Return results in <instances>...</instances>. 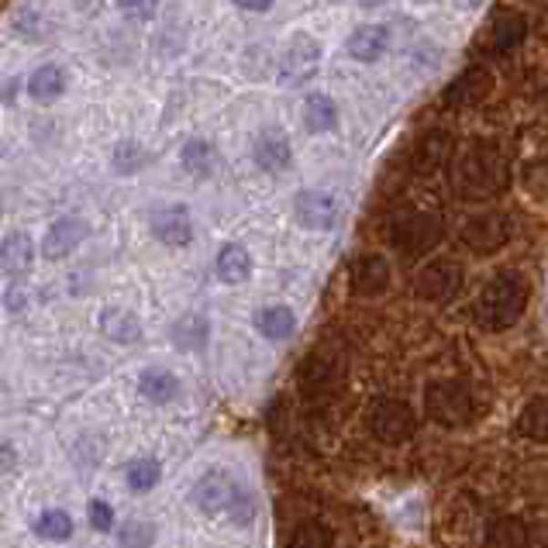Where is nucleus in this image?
Segmentation results:
<instances>
[{"label":"nucleus","instance_id":"1","mask_svg":"<svg viewBox=\"0 0 548 548\" xmlns=\"http://www.w3.org/2000/svg\"><path fill=\"white\" fill-rule=\"evenodd\" d=\"M528 283L521 273H501L483 286V294L476 300V317L483 328H511L517 317L528 307Z\"/></svg>","mask_w":548,"mask_h":548},{"label":"nucleus","instance_id":"2","mask_svg":"<svg viewBox=\"0 0 548 548\" xmlns=\"http://www.w3.org/2000/svg\"><path fill=\"white\" fill-rule=\"evenodd\" d=\"M455 180H459V190H462L466 197L483 201V197H493V193H501V190L507 187L511 172H507V162H503V156L497 149L476 145V149H470V152L462 156Z\"/></svg>","mask_w":548,"mask_h":548},{"label":"nucleus","instance_id":"3","mask_svg":"<svg viewBox=\"0 0 548 548\" xmlns=\"http://www.w3.org/2000/svg\"><path fill=\"white\" fill-rule=\"evenodd\" d=\"M369 428H373V435L383 441H404L414 435V410L404 404V400H393V397H383L373 404L369 410Z\"/></svg>","mask_w":548,"mask_h":548},{"label":"nucleus","instance_id":"4","mask_svg":"<svg viewBox=\"0 0 548 548\" xmlns=\"http://www.w3.org/2000/svg\"><path fill=\"white\" fill-rule=\"evenodd\" d=\"M428 414L449 428L466 424L472 414V397L459 383H435L428 387Z\"/></svg>","mask_w":548,"mask_h":548},{"label":"nucleus","instance_id":"5","mask_svg":"<svg viewBox=\"0 0 548 548\" xmlns=\"http://www.w3.org/2000/svg\"><path fill=\"white\" fill-rule=\"evenodd\" d=\"M317 63H321V46L311 35H294V42L286 46L280 59L283 83H307L317 73Z\"/></svg>","mask_w":548,"mask_h":548},{"label":"nucleus","instance_id":"6","mask_svg":"<svg viewBox=\"0 0 548 548\" xmlns=\"http://www.w3.org/2000/svg\"><path fill=\"white\" fill-rule=\"evenodd\" d=\"M238 493V483L228 476V472H207L197 480L193 486V493H190V501L197 511H204V514H224L232 501H235Z\"/></svg>","mask_w":548,"mask_h":548},{"label":"nucleus","instance_id":"7","mask_svg":"<svg viewBox=\"0 0 548 548\" xmlns=\"http://www.w3.org/2000/svg\"><path fill=\"white\" fill-rule=\"evenodd\" d=\"M524 32H528V21L521 15L493 17V21L483 28V35H480L476 52H483V56H503V52H511L514 46H521Z\"/></svg>","mask_w":548,"mask_h":548},{"label":"nucleus","instance_id":"8","mask_svg":"<svg viewBox=\"0 0 548 548\" xmlns=\"http://www.w3.org/2000/svg\"><path fill=\"white\" fill-rule=\"evenodd\" d=\"M439 238H441V221L431 218V214H408V218L393 228V242H397V249L410 252V255L428 252L435 242H439Z\"/></svg>","mask_w":548,"mask_h":548},{"label":"nucleus","instance_id":"9","mask_svg":"<svg viewBox=\"0 0 548 548\" xmlns=\"http://www.w3.org/2000/svg\"><path fill=\"white\" fill-rule=\"evenodd\" d=\"M507 238H511V221L503 218V214H497V211H486L480 218L466 221V228H462V242L472 252H480V255L501 249Z\"/></svg>","mask_w":548,"mask_h":548},{"label":"nucleus","instance_id":"10","mask_svg":"<svg viewBox=\"0 0 548 548\" xmlns=\"http://www.w3.org/2000/svg\"><path fill=\"white\" fill-rule=\"evenodd\" d=\"M294 214L304 228L311 232H328L338 221V204L331 193H321V190H300L297 201H294Z\"/></svg>","mask_w":548,"mask_h":548},{"label":"nucleus","instance_id":"11","mask_svg":"<svg viewBox=\"0 0 548 548\" xmlns=\"http://www.w3.org/2000/svg\"><path fill=\"white\" fill-rule=\"evenodd\" d=\"M348 283H352V290L359 297H379L390 286V263L383 255H373V252L359 255L352 263V269H348Z\"/></svg>","mask_w":548,"mask_h":548},{"label":"nucleus","instance_id":"12","mask_svg":"<svg viewBox=\"0 0 548 548\" xmlns=\"http://www.w3.org/2000/svg\"><path fill=\"white\" fill-rule=\"evenodd\" d=\"M459 286H462V269L449 263V259H439V263H431V266H424L418 273V294L424 300L441 304V300L452 297Z\"/></svg>","mask_w":548,"mask_h":548},{"label":"nucleus","instance_id":"13","mask_svg":"<svg viewBox=\"0 0 548 548\" xmlns=\"http://www.w3.org/2000/svg\"><path fill=\"white\" fill-rule=\"evenodd\" d=\"M87 232H90V228H87V221H79V218L56 221V224L46 232V238H42V255H46L48 263H59V259L73 255V252L83 245Z\"/></svg>","mask_w":548,"mask_h":548},{"label":"nucleus","instance_id":"14","mask_svg":"<svg viewBox=\"0 0 548 548\" xmlns=\"http://www.w3.org/2000/svg\"><path fill=\"white\" fill-rule=\"evenodd\" d=\"M152 235L162 242V245H172V249H180V245H187L190 238H193V221H190L187 207H162L152 214Z\"/></svg>","mask_w":548,"mask_h":548},{"label":"nucleus","instance_id":"15","mask_svg":"<svg viewBox=\"0 0 548 548\" xmlns=\"http://www.w3.org/2000/svg\"><path fill=\"white\" fill-rule=\"evenodd\" d=\"M490 87H493V77L486 73L483 66H470V69L449 87L445 100H449L452 108H470V104H480V100L490 94Z\"/></svg>","mask_w":548,"mask_h":548},{"label":"nucleus","instance_id":"16","mask_svg":"<svg viewBox=\"0 0 548 548\" xmlns=\"http://www.w3.org/2000/svg\"><path fill=\"white\" fill-rule=\"evenodd\" d=\"M390 46V28L387 25H362L348 35V56L359 63H377Z\"/></svg>","mask_w":548,"mask_h":548},{"label":"nucleus","instance_id":"17","mask_svg":"<svg viewBox=\"0 0 548 548\" xmlns=\"http://www.w3.org/2000/svg\"><path fill=\"white\" fill-rule=\"evenodd\" d=\"M35 263V245L25 232H11L0 242V269L7 276H25Z\"/></svg>","mask_w":548,"mask_h":548},{"label":"nucleus","instance_id":"18","mask_svg":"<svg viewBox=\"0 0 548 548\" xmlns=\"http://www.w3.org/2000/svg\"><path fill=\"white\" fill-rule=\"evenodd\" d=\"M255 166L266 172H280L290 166V141L283 131H263L255 139Z\"/></svg>","mask_w":548,"mask_h":548},{"label":"nucleus","instance_id":"19","mask_svg":"<svg viewBox=\"0 0 548 548\" xmlns=\"http://www.w3.org/2000/svg\"><path fill=\"white\" fill-rule=\"evenodd\" d=\"M100 331H104V338H110V342L131 345L141 338V321L131 311H125V307H108V311L100 314Z\"/></svg>","mask_w":548,"mask_h":548},{"label":"nucleus","instance_id":"20","mask_svg":"<svg viewBox=\"0 0 548 548\" xmlns=\"http://www.w3.org/2000/svg\"><path fill=\"white\" fill-rule=\"evenodd\" d=\"M297 328V317L290 307H283V304H273V307H263V311L255 314V331L269 338V342H283V338H290Z\"/></svg>","mask_w":548,"mask_h":548},{"label":"nucleus","instance_id":"21","mask_svg":"<svg viewBox=\"0 0 548 548\" xmlns=\"http://www.w3.org/2000/svg\"><path fill=\"white\" fill-rule=\"evenodd\" d=\"M63 90H66V73L52 63L38 66L32 73V79H28V94H32L35 104H56L63 97Z\"/></svg>","mask_w":548,"mask_h":548},{"label":"nucleus","instance_id":"22","mask_svg":"<svg viewBox=\"0 0 548 548\" xmlns=\"http://www.w3.org/2000/svg\"><path fill=\"white\" fill-rule=\"evenodd\" d=\"M335 125H338V108L328 94H311L304 100V128L311 135H325Z\"/></svg>","mask_w":548,"mask_h":548},{"label":"nucleus","instance_id":"23","mask_svg":"<svg viewBox=\"0 0 548 548\" xmlns=\"http://www.w3.org/2000/svg\"><path fill=\"white\" fill-rule=\"evenodd\" d=\"M139 390H141V397H145L149 404H170L172 397L180 393V379L172 377L170 369H159V366H152V369H145V373H141Z\"/></svg>","mask_w":548,"mask_h":548},{"label":"nucleus","instance_id":"24","mask_svg":"<svg viewBox=\"0 0 548 548\" xmlns=\"http://www.w3.org/2000/svg\"><path fill=\"white\" fill-rule=\"evenodd\" d=\"M214 269H218V280L221 283H245L252 276V255L242 245H224V249L218 252V263H214Z\"/></svg>","mask_w":548,"mask_h":548},{"label":"nucleus","instance_id":"25","mask_svg":"<svg viewBox=\"0 0 548 548\" xmlns=\"http://www.w3.org/2000/svg\"><path fill=\"white\" fill-rule=\"evenodd\" d=\"M207 335H211V328H207V317H201V314H183L172 325V342H176V348H183V352L204 348Z\"/></svg>","mask_w":548,"mask_h":548},{"label":"nucleus","instance_id":"26","mask_svg":"<svg viewBox=\"0 0 548 548\" xmlns=\"http://www.w3.org/2000/svg\"><path fill=\"white\" fill-rule=\"evenodd\" d=\"M517 431H521L524 439L548 441V397H534L532 404L521 410V418H517Z\"/></svg>","mask_w":548,"mask_h":548},{"label":"nucleus","instance_id":"27","mask_svg":"<svg viewBox=\"0 0 548 548\" xmlns=\"http://www.w3.org/2000/svg\"><path fill=\"white\" fill-rule=\"evenodd\" d=\"M214 162H218V156H214V145H211V141L193 139L183 145V170L193 172V176H211V172H214Z\"/></svg>","mask_w":548,"mask_h":548},{"label":"nucleus","instance_id":"28","mask_svg":"<svg viewBox=\"0 0 548 548\" xmlns=\"http://www.w3.org/2000/svg\"><path fill=\"white\" fill-rule=\"evenodd\" d=\"M125 480H128V486H131L135 493H149V490H152V486H159V480H162V466H159V459H152V455L135 459V462L128 466Z\"/></svg>","mask_w":548,"mask_h":548},{"label":"nucleus","instance_id":"29","mask_svg":"<svg viewBox=\"0 0 548 548\" xmlns=\"http://www.w3.org/2000/svg\"><path fill=\"white\" fill-rule=\"evenodd\" d=\"M35 534L46 538V542H66L73 534V517L66 511H46V514L35 517Z\"/></svg>","mask_w":548,"mask_h":548},{"label":"nucleus","instance_id":"30","mask_svg":"<svg viewBox=\"0 0 548 548\" xmlns=\"http://www.w3.org/2000/svg\"><path fill=\"white\" fill-rule=\"evenodd\" d=\"M145 162H149V156H145V149H141L139 141H121L114 149V170L121 172V176H135Z\"/></svg>","mask_w":548,"mask_h":548},{"label":"nucleus","instance_id":"31","mask_svg":"<svg viewBox=\"0 0 548 548\" xmlns=\"http://www.w3.org/2000/svg\"><path fill=\"white\" fill-rule=\"evenodd\" d=\"M152 538H156V528H152L149 521H125V524L118 528L121 548H149Z\"/></svg>","mask_w":548,"mask_h":548},{"label":"nucleus","instance_id":"32","mask_svg":"<svg viewBox=\"0 0 548 548\" xmlns=\"http://www.w3.org/2000/svg\"><path fill=\"white\" fill-rule=\"evenodd\" d=\"M290 548H331V534L317 521H307L290 534Z\"/></svg>","mask_w":548,"mask_h":548},{"label":"nucleus","instance_id":"33","mask_svg":"<svg viewBox=\"0 0 548 548\" xmlns=\"http://www.w3.org/2000/svg\"><path fill=\"white\" fill-rule=\"evenodd\" d=\"M449 152H452V145H449V139L445 135H428V139L421 141V149H418V156H424V170H439L441 162L449 159Z\"/></svg>","mask_w":548,"mask_h":548},{"label":"nucleus","instance_id":"34","mask_svg":"<svg viewBox=\"0 0 548 548\" xmlns=\"http://www.w3.org/2000/svg\"><path fill=\"white\" fill-rule=\"evenodd\" d=\"M224 514H228V521H232V524H242V528H245V524H252V521H255V497H252L245 486H238L235 501H232V507H228Z\"/></svg>","mask_w":548,"mask_h":548},{"label":"nucleus","instance_id":"35","mask_svg":"<svg viewBox=\"0 0 548 548\" xmlns=\"http://www.w3.org/2000/svg\"><path fill=\"white\" fill-rule=\"evenodd\" d=\"M159 0H118V11L131 21H152L156 17Z\"/></svg>","mask_w":548,"mask_h":548},{"label":"nucleus","instance_id":"36","mask_svg":"<svg viewBox=\"0 0 548 548\" xmlns=\"http://www.w3.org/2000/svg\"><path fill=\"white\" fill-rule=\"evenodd\" d=\"M87 514H90V524H94L97 532H110L114 528V507L108 501H90Z\"/></svg>","mask_w":548,"mask_h":548},{"label":"nucleus","instance_id":"37","mask_svg":"<svg viewBox=\"0 0 548 548\" xmlns=\"http://www.w3.org/2000/svg\"><path fill=\"white\" fill-rule=\"evenodd\" d=\"M235 7H242V11H255V15H266L269 7H273V0H235Z\"/></svg>","mask_w":548,"mask_h":548},{"label":"nucleus","instance_id":"38","mask_svg":"<svg viewBox=\"0 0 548 548\" xmlns=\"http://www.w3.org/2000/svg\"><path fill=\"white\" fill-rule=\"evenodd\" d=\"M15 449H11V445H4V441H0V472H7V470H15Z\"/></svg>","mask_w":548,"mask_h":548},{"label":"nucleus","instance_id":"39","mask_svg":"<svg viewBox=\"0 0 548 548\" xmlns=\"http://www.w3.org/2000/svg\"><path fill=\"white\" fill-rule=\"evenodd\" d=\"M455 4H459V7H466V11H472V7H480L483 0H455Z\"/></svg>","mask_w":548,"mask_h":548},{"label":"nucleus","instance_id":"40","mask_svg":"<svg viewBox=\"0 0 548 548\" xmlns=\"http://www.w3.org/2000/svg\"><path fill=\"white\" fill-rule=\"evenodd\" d=\"M359 4H366V7H373V4H383V0H359Z\"/></svg>","mask_w":548,"mask_h":548},{"label":"nucleus","instance_id":"41","mask_svg":"<svg viewBox=\"0 0 548 548\" xmlns=\"http://www.w3.org/2000/svg\"><path fill=\"white\" fill-rule=\"evenodd\" d=\"M7 4H11V0H0V15H4V7H7Z\"/></svg>","mask_w":548,"mask_h":548},{"label":"nucleus","instance_id":"42","mask_svg":"<svg viewBox=\"0 0 548 548\" xmlns=\"http://www.w3.org/2000/svg\"><path fill=\"white\" fill-rule=\"evenodd\" d=\"M418 4H431V0H418Z\"/></svg>","mask_w":548,"mask_h":548},{"label":"nucleus","instance_id":"43","mask_svg":"<svg viewBox=\"0 0 548 548\" xmlns=\"http://www.w3.org/2000/svg\"><path fill=\"white\" fill-rule=\"evenodd\" d=\"M0 156H4V145H0Z\"/></svg>","mask_w":548,"mask_h":548}]
</instances>
